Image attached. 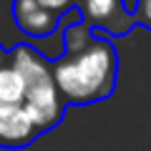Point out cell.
Returning a JSON list of instances; mask_svg holds the SVG:
<instances>
[{"label":"cell","instance_id":"9c48e42d","mask_svg":"<svg viewBox=\"0 0 151 151\" xmlns=\"http://www.w3.org/2000/svg\"><path fill=\"white\" fill-rule=\"evenodd\" d=\"M5 60H8V50H5V48H3V45H0V65L5 63Z\"/></svg>","mask_w":151,"mask_h":151},{"label":"cell","instance_id":"7a4b0ae2","mask_svg":"<svg viewBox=\"0 0 151 151\" xmlns=\"http://www.w3.org/2000/svg\"><path fill=\"white\" fill-rule=\"evenodd\" d=\"M8 60L23 76V83H25L23 108L28 111L30 121L35 124L38 134H45L53 126H58L65 111V101L60 98L58 88H55L50 60H45L43 53H38L28 43L15 45L8 53Z\"/></svg>","mask_w":151,"mask_h":151},{"label":"cell","instance_id":"6da1fadb","mask_svg":"<svg viewBox=\"0 0 151 151\" xmlns=\"http://www.w3.org/2000/svg\"><path fill=\"white\" fill-rule=\"evenodd\" d=\"M60 98L73 106L106 101L116 91L119 53L108 38H98L78 20L73 8L70 23L63 28V53L50 63Z\"/></svg>","mask_w":151,"mask_h":151},{"label":"cell","instance_id":"52a82bcc","mask_svg":"<svg viewBox=\"0 0 151 151\" xmlns=\"http://www.w3.org/2000/svg\"><path fill=\"white\" fill-rule=\"evenodd\" d=\"M35 3L43 5L45 10H50L53 15H58V18L68 15V13L76 8V0H35Z\"/></svg>","mask_w":151,"mask_h":151},{"label":"cell","instance_id":"ba28073f","mask_svg":"<svg viewBox=\"0 0 151 151\" xmlns=\"http://www.w3.org/2000/svg\"><path fill=\"white\" fill-rule=\"evenodd\" d=\"M139 25L151 28V0H136V10H134Z\"/></svg>","mask_w":151,"mask_h":151},{"label":"cell","instance_id":"8992f818","mask_svg":"<svg viewBox=\"0 0 151 151\" xmlns=\"http://www.w3.org/2000/svg\"><path fill=\"white\" fill-rule=\"evenodd\" d=\"M25 96V83L23 76L10 60L0 65V108L3 106H23Z\"/></svg>","mask_w":151,"mask_h":151},{"label":"cell","instance_id":"5b68a950","mask_svg":"<svg viewBox=\"0 0 151 151\" xmlns=\"http://www.w3.org/2000/svg\"><path fill=\"white\" fill-rule=\"evenodd\" d=\"M13 20L28 38L40 40L58 30L60 18L45 10L43 5H38L35 0H13Z\"/></svg>","mask_w":151,"mask_h":151},{"label":"cell","instance_id":"277c9868","mask_svg":"<svg viewBox=\"0 0 151 151\" xmlns=\"http://www.w3.org/2000/svg\"><path fill=\"white\" fill-rule=\"evenodd\" d=\"M40 134L23 106L0 108V149H25Z\"/></svg>","mask_w":151,"mask_h":151},{"label":"cell","instance_id":"3957f363","mask_svg":"<svg viewBox=\"0 0 151 151\" xmlns=\"http://www.w3.org/2000/svg\"><path fill=\"white\" fill-rule=\"evenodd\" d=\"M76 10L81 15V23L93 33L103 35H126L131 33L139 20L126 8L124 0H76Z\"/></svg>","mask_w":151,"mask_h":151}]
</instances>
